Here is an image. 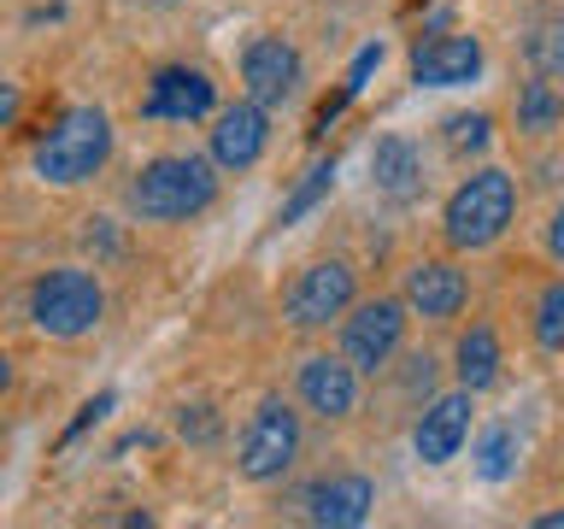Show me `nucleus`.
Segmentation results:
<instances>
[{
	"label": "nucleus",
	"instance_id": "f03ea898",
	"mask_svg": "<svg viewBox=\"0 0 564 529\" xmlns=\"http://www.w3.org/2000/svg\"><path fill=\"white\" fill-rule=\"evenodd\" d=\"M212 201H218V165H212V159H194V153L153 159V165L135 171V183H130V206H135V218H148V224L200 218Z\"/></svg>",
	"mask_w": 564,
	"mask_h": 529
},
{
	"label": "nucleus",
	"instance_id": "7ed1b4c3",
	"mask_svg": "<svg viewBox=\"0 0 564 529\" xmlns=\"http://www.w3.org/2000/svg\"><path fill=\"white\" fill-rule=\"evenodd\" d=\"M106 159H112V118H106L100 106H70V112L35 141V176L53 188L88 183Z\"/></svg>",
	"mask_w": 564,
	"mask_h": 529
},
{
	"label": "nucleus",
	"instance_id": "c85d7f7f",
	"mask_svg": "<svg viewBox=\"0 0 564 529\" xmlns=\"http://www.w3.org/2000/svg\"><path fill=\"white\" fill-rule=\"evenodd\" d=\"M7 382H12V365H7V359H0V388H7Z\"/></svg>",
	"mask_w": 564,
	"mask_h": 529
},
{
	"label": "nucleus",
	"instance_id": "412c9836",
	"mask_svg": "<svg viewBox=\"0 0 564 529\" xmlns=\"http://www.w3.org/2000/svg\"><path fill=\"white\" fill-rule=\"evenodd\" d=\"M529 330H535L541 353H564V277H553L535 294V317H529Z\"/></svg>",
	"mask_w": 564,
	"mask_h": 529
},
{
	"label": "nucleus",
	"instance_id": "6ab92c4d",
	"mask_svg": "<svg viewBox=\"0 0 564 529\" xmlns=\"http://www.w3.org/2000/svg\"><path fill=\"white\" fill-rule=\"evenodd\" d=\"M511 471H518V430H511V423H494V430H482V441H476V476H482V483H506Z\"/></svg>",
	"mask_w": 564,
	"mask_h": 529
},
{
	"label": "nucleus",
	"instance_id": "cd10ccee",
	"mask_svg": "<svg viewBox=\"0 0 564 529\" xmlns=\"http://www.w3.org/2000/svg\"><path fill=\"white\" fill-rule=\"evenodd\" d=\"M535 529H564V511H541V518H535Z\"/></svg>",
	"mask_w": 564,
	"mask_h": 529
},
{
	"label": "nucleus",
	"instance_id": "1a4fd4ad",
	"mask_svg": "<svg viewBox=\"0 0 564 529\" xmlns=\"http://www.w3.org/2000/svg\"><path fill=\"white\" fill-rule=\"evenodd\" d=\"M470 418H476L470 388H447V395H435L430 406H423L417 430H412V447H417L423 465H447V458H458V447L470 441Z\"/></svg>",
	"mask_w": 564,
	"mask_h": 529
},
{
	"label": "nucleus",
	"instance_id": "b1692460",
	"mask_svg": "<svg viewBox=\"0 0 564 529\" xmlns=\"http://www.w3.org/2000/svg\"><path fill=\"white\" fill-rule=\"evenodd\" d=\"M176 430H183V441H218V412L212 406H183V418H176Z\"/></svg>",
	"mask_w": 564,
	"mask_h": 529
},
{
	"label": "nucleus",
	"instance_id": "bb28decb",
	"mask_svg": "<svg viewBox=\"0 0 564 529\" xmlns=\"http://www.w3.org/2000/svg\"><path fill=\"white\" fill-rule=\"evenodd\" d=\"M18 118V83H0V130Z\"/></svg>",
	"mask_w": 564,
	"mask_h": 529
},
{
	"label": "nucleus",
	"instance_id": "6e6552de",
	"mask_svg": "<svg viewBox=\"0 0 564 529\" xmlns=\"http://www.w3.org/2000/svg\"><path fill=\"white\" fill-rule=\"evenodd\" d=\"M218 112V88H212L206 71L194 65H165L153 71L148 95H141V118H165V123H194Z\"/></svg>",
	"mask_w": 564,
	"mask_h": 529
},
{
	"label": "nucleus",
	"instance_id": "a211bd4d",
	"mask_svg": "<svg viewBox=\"0 0 564 529\" xmlns=\"http://www.w3.org/2000/svg\"><path fill=\"white\" fill-rule=\"evenodd\" d=\"M564 123V95L553 88V77H529L523 88H518V130L523 136H553Z\"/></svg>",
	"mask_w": 564,
	"mask_h": 529
},
{
	"label": "nucleus",
	"instance_id": "9b49d317",
	"mask_svg": "<svg viewBox=\"0 0 564 529\" xmlns=\"http://www.w3.org/2000/svg\"><path fill=\"white\" fill-rule=\"evenodd\" d=\"M400 300H405V306H412L417 317H430V324H447V317L465 312V300H470V277L458 271L453 259H417L412 271H405Z\"/></svg>",
	"mask_w": 564,
	"mask_h": 529
},
{
	"label": "nucleus",
	"instance_id": "dca6fc26",
	"mask_svg": "<svg viewBox=\"0 0 564 529\" xmlns=\"http://www.w3.org/2000/svg\"><path fill=\"white\" fill-rule=\"evenodd\" d=\"M370 506H377L370 476H324V483L306 488V518H312V523H329V529L365 523Z\"/></svg>",
	"mask_w": 564,
	"mask_h": 529
},
{
	"label": "nucleus",
	"instance_id": "f257e3e1",
	"mask_svg": "<svg viewBox=\"0 0 564 529\" xmlns=\"http://www.w3.org/2000/svg\"><path fill=\"white\" fill-rule=\"evenodd\" d=\"M511 218H518V183H511V171L482 165L447 194L441 236H447L453 253H482V247H494L511 229Z\"/></svg>",
	"mask_w": 564,
	"mask_h": 529
},
{
	"label": "nucleus",
	"instance_id": "2eb2a0df",
	"mask_svg": "<svg viewBox=\"0 0 564 529\" xmlns=\"http://www.w3.org/2000/svg\"><path fill=\"white\" fill-rule=\"evenodd\" d=\"M476 71H482V42L476 35H435V42H417V53H412V77L423 88L476 83Z\"/></svg>",
	"mask_w": 564,
	"mask_h": 529
},
{
	"label": "nucleus",
	"instance_id": "a878e982",
	"mask_svg": "<svg viewBox=\"0 0 564 529\" xmlns=\"http://www.w3.org/2000/svg\"><path fill=\"white\" fill-rule=\"evenodd\" d=\"M546 253L564 264V206H553V218H546Z\"/></svg>",
	"mask_w": 564,
	"mask_h": 529
},
{
	"label": "nucleus",
	"instance_id": "aec40b11",
	"mask_svg": "<svg viewBox=\"0 0 564 529\" xmlns=\"http://www.w3.org/2000/svg\"><path fill=\"white\" fill-rule=\"evenodd\" d=\"M523 60L535 77H564V24L558 18H541V24L523 35Z\"/></svg>",
	"mask_w": 564,
	"mask_h": 529
},
{
	"label": "nucleus",
	"instance_id": "393cba45",
	"mask_svg": "<svg viewBox=\"0 0 564 529\" xmlns=\"http://www.w3.org/2000/svg\"><path fill=\"white\" fill-rule=\"evenodd\" d=\"M112 400H118V395H95V400H83V412L70 418V430H65V441H77V435L88 430V423H100L106 412H112Z\"/></svg>",
	"mask_w": 564,
	"mask_h": 529
},
{
	"label": "nucleus",
	"instance_id": "5701e85b",
	"mask_svg": "<svg viewBox=\"0 0 564 529\" xmlns=\"http://www.w3.org/2000/svg\"><path fill=\"white\" fill-rule=\"evenodd\" d=\"M441 130H447V153H453V159H470V153H482V148H488L494 118H488V112H458V118L441 123Z\"/></svg>",
	"mask_w": 564,
	"mask_h": 529
},
{
	"label": "nucleus",
	"instance_id": "f3484780",
	"mask_svg": "<svg viewBox=\"0 0 564 529\" xmlns=\"http://www.w3.org/2000/svg\"><path fill=\"white\" fill-rule=\"evenodd\" d=\"M500 335H494L488 317H476V324L458 335L453 347V370H458V388H470V395H482V388L500 382Z\"/></svg>",
	"mask_w": 564,
	"mask_h": 529
},
{
	"label": "nucleus",
	"instance_id": "9d476101",
	"mask_svg": "<svg viewBox=\"0 0 564 529\" xmlns=\"http://www.w3.org/2000/svg\"><path fill=\"white\" fill-rule=\"evenodd\" d=\"M241 83H247V100H259L264 112L271 106H289L294 88H300V53L282 42V35H253L241 47Z\"/></svg>",
	"mask_w": 564,
	"mask_h": 529
},
{
	"label": "nucleus",
	"instance_id": "f8f14e48",
	"mask_svg": "<svg viewBox=\"0 0 564 529\" xmlns=\"http://www.w3.org/2000/svg\"><path fill=\"white\" fill-rule=\"evenodd\" d=\"M264 141H271V123H264V106L259 100H236L212 118V165L224 171H253Z\"/></svg>",
	"mask_w": 564,
	"mask_h": 529
},
{
	"label": "nucleus",
	"instance_id": "ddd939ff",
	"mask_svg": "<svg viewBox=\"0 0 564 529\" xmlns=\"http://www.w3.org/2000/svg\"><path fill=\"white\" fill-rule=\"evenodd\" d=\"M300 400L312 406L317 418H352V406H359V370H352L341 353H312V359H300Z\"/></svg>",
	"mask_w": 564,
	"mask_h": 529
},
{
	"label": "nucleus",
	"instance_id": "20e7f679",
	"mask_svg": "<svg viewBox=\"0 0 564 529\" xmlns=\"http://www.w3.org/2000/svg\"><path fill=\"white\" fill-rule=\"evenodd\" d=\"M405 324H412V306L400 294H377V300H352L341 317V359L359 370V377H377L400 359L405 347Z\"/></svg>",
	"mask_w": 564,
	"mask_h": 529
},
{
	"label": "nucleus",
	"instance_id": "39448f33",
	"mask_svg": "<svg viewBox=\"0 0 564 529\" xmlns=\"http://www.w3.org/2000/svg\"><path fill=\"white\" fill-rule=\"evenodd\" d=\"M106 312V294L100 282L77 271V264H65V271H47L42 282L30 289V317L42 335H59V342H77V335H88L100 324Z\"/></svg>",
	"mask_w": 564,
	"mask_h": 529
},
{
	"label": "nucleus",
	"instance_id": "0eeeda50",
	"mask_svg": "<svg viewBox=\"0 0 564 529\" xmlns=\"http://www.w3.org/2000/svg\"><path fill=\"white\" fill-rule=\"evenodd\" d=\"M300 458V412L289 400H259V412L247 418L241 447H236V471L247 483H276Z\"/></svg>",
	"mask_w": 564,
	"mask_h": 529
},
{
	"label": "nucleus",
	"instance_id": "4be33fe9",
	"mask_svg": "<svg viewBox=\"0 0 564 529\" xmlns=\"http://www.w3.org/2000/svg\"><path fill=\"white\" fill-rule=\"evenodd\" d=\"M329 188H335V159H317V165H312L306 176H300V188L289 194V201H282V212H276V224L289 229L294 218H306V212H312L317 201H324Z\"/></svg>",
	"mask_w": 564,
	"mask_h": 529
},
{
	"label": "nucleus",
	"instance_id": "423d86ee",
	"mask_svg": "<svg viewBox=\"0 0 564 529\" xmlns=\"http://www.w3.org/2000/svg\"><path fill=\"white\" fill-rule=\"evenodd\" d=\"M352 300H359V271H352L347 259H317L289 282L282 312H289L294 330H329V324L347 317Z\"/></svg>",
	"mask_w": 564,
	"mask_h": 529
},
{
	"label": "nucleus",
	"instance_id": "4468645a",
	"mask_svg": "<svg viewBox=\"0 0 564 529\" xmlns=\"http://www.w3.org/2000/svg\"><path fill=\"white\" fill-rule=\"evenodd\" d=\"M370 183H377L382 201H417L423 194V148L412 136H400V130H388L377 148H370Z\"/></svg>",
	"mask_w": 564,
	"mask_h": 529
}]
</instances>
